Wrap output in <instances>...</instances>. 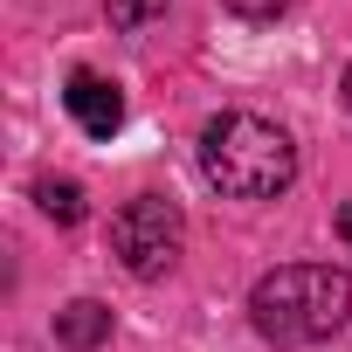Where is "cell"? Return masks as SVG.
Wrapping results in <instances>:
<instances>
[{
	"label": "cell",
	"instance_id": "6da1fadb",
	"mask_svg": "<svg viewBox=\"0 0 352 352\" xmlns=\"http://www.w3.org/2000/svg\"><path fill=\"white\" fill-rule=\"evenodd\" d=\"M201 173L228 201H276L297 180V145L256 111H221L201 124Z\"/></svg>",
	"mask_w": 352,
	"mask_h": 352
},
{
	"label": "cell",
	"instance_id": "9c48e42d",
	"mask_svg": "<svg viewBox=\"0 0 352 352\" xmlns=\"http://www.w3.org/2000/svg\"><path fill=\"white\" fill-rule=\"evenodd\" d=\"M338 235H345V242H352V208H338Z\"/></svg>",
	"mask_w": 352,
	"mask_h": 352
},
{
	"label": "cell",
	"instance_id": "8992f818",
	"mask_svg": "<svg viewBox=\"0 0 352 352\" xmlns=\"http://www.w3.org/2000/svg\"><path fill=\"white\" fill-rule=\"evenodd\" d=\"M35 201H42V214L63 221V228L83 221V187H76V180H35Z\"/></svg>",
	"mask_w": 352,
	"mask_h": 352
},
{
	"label": "cell",
	"instance_id": "7a4b0ae2",
	"mask_svg": "<svg viewBox=\"0 0 352 352\" xmlns=\"http://www.w3.org/2000/svg\"><path fill=\"white\" fill-rule=\"evenodd\" d=\"M249 318L276 345H318L352 324V276L338 263H283L249 290Z\"/></svg>",
	"mask_w": 352,
	"mask_h": 352
},
{
	"label": "cell",
	"instance_id": "277c9868",
	"mask_svg": "<svg viewBox=\"0 0 352 352\" xmlns=\"http://www.w3.org/2000/svg\"><path fill=\"white\" fill-rule=\"evenodd\" d=\"M63 104H69V118H76L90 138H111V131L124 124V97H118V83L97 76V69H76V76L63 83Z\"/></svg>",
	"mask_w": 352,
	"mask_h": 352
},
{
	"label": "cell",
	"instance_id": "ba28073f",
	"mask_svg": "<svg viewBox=\"0 0 352 352\" xmlns=\"http://www.w3.org/2000/svg\"><path fill=\"white\" fill-rule=\"evenodd\" d=\"M221 8H228V14H242V21H276L290 0H221Z\"/></svg>",
	"mask_w": 352,
	"mask_h": 352
},
{
	"label": "cell",
	"instance_id": "3957f363",
	"mask_svg": "<svg viewBox=\"0 0 352 352\" xmlns=\"http://www.w3.org/2000/svg\"><path fill=\"white\" fill-rule=\"evenodd\" d=\"M180 242H187V221L166 194H138L111 214V256L124 263V276H166L180 263Z\"/></svg>",
	"mask_w": 352,
	"mask_h": 352
},
{
	"label": "cell",
	"instance_id": "52a82bcc",
	"mask_svg": "<svg viewBox=\"0 0 352 352\" xmlns=\"http://www.w3.org/2000/svg\"><path fill=\"white\" fill-rule=\"evenodd\" d=\"M166 14V0H111V28H145Z\"/></svg>",
	"mask_w": 352,
	"mask_h": 352
},
{
	"label": "cell",
	"instance_id": "5b68a950",
	"mask_svg": "<svg viewBox=\"0 0 352 352\" xmlns=\"http://www.w3.org/2000/svg\"><path fill=\"white\" fill-rule=\"evenodd\" d=\"M104 338H111V304L76 297V304L56 311V345H69V352H97Z\"/></svg>",
	"mask_w": 352,
	"mask_h": 352
},
{
	"label": "cell",
	"instance_id": "30bf717a",
	"mask_svg": "<svg viewBox=\"0 0 352 352\" xmlns=\"http://www.w3.org/2000/svg\"><path fill=\"white\" fill-rule=\"evenodd\" d=\"M345 111H352V69H345Z\"/></svg>",
	"mask_w": 352,
	"mask_h": 352
}]
</instances>
